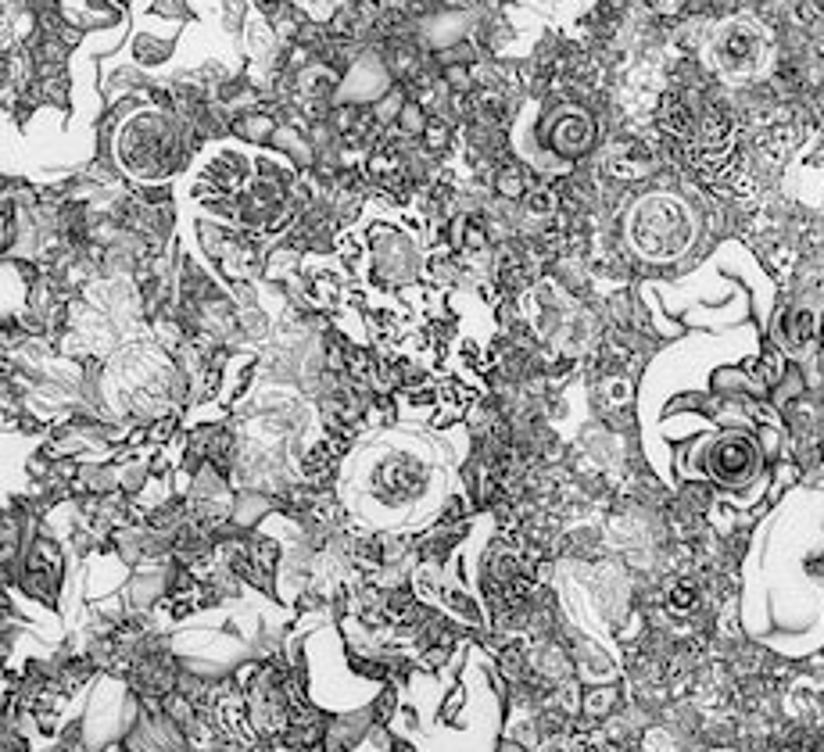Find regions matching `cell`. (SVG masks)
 Returning <instances> with one entry per match:
<instances>
[{
  "instance_id": "2",
  "label": "cell",
  "mask_w": 824,
  "mask_h": 752,
  "mask_svg": "<svg viewBox=\"0 0 824 752\" xmlns=\"http://www.w3.org/2000/svg\"><path fill=\"white\" fill-rule=\"evenodd\" d=\"M713 51H717L724 72L746 76V72L760 69V61H764V33L753 22H731V26L721 29Z\"/></svg>"
},
{
  "instance_id": "7",
  "label": "cell",
  "mask_w": 824,
  "mask_h": 752,
  "mask_svg": "<svg viewBox=\"0 0 824 752\" xmlns=\"http://www.w3.org/2000/svg\"><path fill=\"white\" fill-rule=\"evenodd\" d=\"M334 4L337 0H301V8L309 11V15H316V18H327L330 11H334Z\"/></svg>"
},
{
  "instance_id": "6",
  "label": "cell",
  "mask_w": 824,
  "mask_h": 752,
  "mask_svg": "<svg viewBox=\"0 0 824 752\" xmlns=\"http://www.w3.org/2000/svg\"><path fill=\"white\" fill-rule=\"evenodd\" d=\"M649 8L656 11V15H663V18H670V15H681L685 11V4L688 0H645Z\"/></svg>"
},
{
  "instance_id": "1",
  "label": "cell",
  "mask_w": 824,
  "mask_h": 752,
  "mask_svg": "<svg viewBox=\"0 0 824 752\" xmlns=\"http://www.w3.org/2000/svg\"><path fill=\"white\" fill-rule=\"evenodd\" d=\"M638 215H645L649 223H656V230L653 226H635V240L645 255H678L688 244V223L678 205H670V201H645V205L638 208Z\"/></svg>"
},
{
  "instance_id": "3",
  "label": "cell",
  "mask_w": 824,
  "mask_h": 752,
  "mask_svg": "<svg viewBox=\"0 0 824 752\" xmlns=\"http://www.w3.org/2000/svg\"><path fill=\"white\" fill-rule=\"evenodd\" d=\"M545 140L563 158H581L595 144V122L581 108H559L545 126Z\"/></svg>"
},
{
  "instance_id": "5",
  "label": "cell",
  "mask_w": 824,
  "mask_h": 752,
  "mask_svg": "<svg viewBox=\"0 0 824 752\" xmlns=\"http://www.w3.org/2000/svg\"><path fill=\"white\" fill-rule=\"evenodd\" d=\"M498 190H502L506 197H520L524 194V176H520L516 169H506L502 176H498Z\"/></svg>"
},
{
  "instance_id": "8",
  "label": "cell",
  "mask_w": 824,
  "mask_h": 752,
  "mask_svg": "<svg viewBox=\"0 0 824 752\" xmlns=\"http://www.w3.org/2000/svg\"><path fill=\"white\" fill-rule=\"evenodd\" d=\"M445 137H448L445 126H441V122H430L427 126V144L430 147H445Z\"/></svg>"
},
{
  "instance_id": "4",
  "label": "cell",
  "mask_w": 824,
  "mask_h": 752,
  "mask_svg": "<svg viewBox=\"0 0 824 752\" xmlns=\"http://www.w3.org/2000/svg\"><path fill=\"white\" fill-rule=\"evenodd\" d=\"M713 470H717V477H724V480L746 477V473L753 470V445L742 441V437L724 441V445L717 448V455H713Z\"/></svg>"
}]
</instances>
